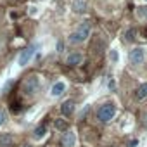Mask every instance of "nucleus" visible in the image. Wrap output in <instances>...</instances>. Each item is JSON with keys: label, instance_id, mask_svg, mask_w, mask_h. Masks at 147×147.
<instances>
[{"label": "nucleus", "instance_id": "f8f14e48", "mask_svg": "<svg viewBox=\"0 0 147 147\" xmlns=\"http://www.w3.org/2000/svg\"><path fill=\"white\" fill-rule=\"evenodd\" d=\"M45 135H47V125H38V126L33 130V137H35L36 140L43 138Z\"/></svg>", "mask_w": 147, "mask_h": 147}, {"label": "nucleus", "instance_id": "f3484780", "mask_svg": "<svg viewBox=\"0 0 147 147\" xmlns=\"http://www.w3.org/2000/svg\"><path fill=\"white\" fill-rule=\"evenodd\" d=\"M5 121H7V113L4 109H0V126H4Z\"/></svg>", "mask_w": 147, "mask_h": 147}, {"label": "nucleus", "instance_id": "ddd939ff", "mask_svg": "<svg viewBox=\"0 0 147 147\" xmlns=\"http://www.w3.org/2000/svg\"><path fill=\"white\" fill-rule=\"evenodd\" d=\"M54 126H55V130H59V131H66V130H67V121L62 119V118H55V119H54Z\"/></svg>", "mask_w": 147, "mask_h": 147}, {"label": "nucleus", "instance_id": "20e7f679", "mask_svg": "<svg viewBox=\"0 0 147 147\" xmlns=\"http://www.w3.org/2000/svg\"><path fill=\"white\" fill-rule=\"evenodd\" d=\"M128 61H130V64H133V66H140V64H144V61H145V50H144L142 47H135V49H131L130 54H128Z\"/></svg>", "mask_w": 147, "mask_h": 147}, {"label": "nucleus", "instance_id": "f03ea898", "mask_svg": "<svg viewBox=\"0 0 147 147\" xmlns=\"http://www.w3.org/2000/svg\"><path fill=\"white\" fill-rule=\"evenodd\" d=\"M21 88H23V94H24V95H28V97H33V95H36V92L40 90V78H38L36 75L26 76V78L23 80V85H21Z\"/></svg>", "mask_w": 147, "mask_h": 147}, {"label": "nucleus", "instance_id": "dca6fc26", "mask_svg": "<svg viewBox=\"0 0 147 147\" xmlns=\"http://www.w3.org/2000/svg\"><path fill=\"white\" fill-rule=\"evenodd\" d=\"M137 18H138L140 21H145V23H147V5L137 9Z\"/></svg>", "mask_w": 147, "mask_h": 147}, {"label": "nucleus", "instance_id": "412c9836", "mask_svg": "<svg viewBox=\"0 0 147 147\" xmlns=\"http://www.w3.org/2000/svg\"><path fill=\"white\" fill-rule=\"evenodd\" d=\"M137 144H138V140H131V142H130V147H135Z\"/></svg>", "mask_w": 147, "mask_h": 147}, {"label": "nucleus", "instance_id": "b1692460", "mask_svg": "<svg viewBox=\"0 0 147 147\" xmlns=\"http://www.w3.org/2000/svg\"><path fill=\"white\" fill-rule=\"evenodd\" d=\"M24 147H33V145H24Z\"/></svg>", "mask_w": 147, "mask_h": 147}, {"label": "nucleus", "instance_id": "6e6552de", "mask_svg": "<svg viewBox=\"0 0 147 147\" xmlns=\"http://www.w3.org/2000/svg\"><path fill=\"white\" fill-rule=\"evenodd\" d=\"M66 92V83L64 82H55L50 88V95L52 97H61L62 94Z\"/></svg>", "mask_w": 147, "mask_h": 147}, {"label": "nucleus", "instance_id": "a211bd4d", "mask_svg": "<svg viewBox=\"0 0 147 147\" xmlns=\"http://www.w3.org/2000/svg\"><path fill=\"white\" fill-rule=\"evenodd\" d=\"M109 55H111V61H113V62H118V52H116V50H111Z\"/></svg>", "mask_w": 147, "mask_h": 147}, {"label": "nucleus", "instance_id": "aec40b11", "mask_svg": "<svg viewBox=\"0 0 147 147\" xmlns=\"http://www.w3.org/2000/svg\"><path fill=\"white\" fill-rule=\"evenodd\" d=\"M4 47H5V38H4V36H0V52L4 50Z\"/></svg>", "mask_w": 147, "mask_h": 147}, {"label": "nucleus", "instance_id": "2eb2a0df", "mask_svg": "<svg viewBox=\"0 0 147 147\" xmlns=\"http://www.w3.org/2000/svg\"><path fill=\"white\" fill-rule=\"evenodd\" d=\"M135 35H137V30L135 28H130V30H126L123 33V38H125V42H133L135 40Z\"/></svg>", "mask_w": 147, "mask_h": 147}, {"label": "nucleus", "instance_id": "6ab92c4d", "mask_svg": "<svg viewBox=\"0 0 147 147\" xmlns=\"http://www.w3.org/2000/svg\"><path fill=\"white\" fill-rule=\"evenodd\" d=\"M57 52H64V42L62 40L57 42Z\"/></svg>", "mask_w": 147, "mask_h": 147}, {"label": "nucleus", "instance_id": "1a4fd4ad", "mask_svg": "<svg viewBox=\"0 0 147 147\" xmlns=\"http://www.w3.org/2000/svg\"><path fill=\"white\" fill-rule=\"evenodd\" d=\"M75 109H76V106H75V102H73V100H66L61 106V113L64 116H71L73 113H75Z\"/></svg>", "mask_w": 147, "mask_h": 147}, {"label": "nucleus", "instance_id": "4be33fe9", "mask_svg": "<svg viewBox=\"0 0 147 147\" xmlns=\"http://www.w3.org/2000/svg\"><path fill=\"white\" fill-rule=\"evenodd\" d=\"M142 118H144V125L147 126V113H144V116H142Z\"/></svg>", "mask_w": 147, "mask_h": 147}, {"label": "nucleus", "instance_id": "0eeeda50", "mask_svg": "<svg viewBox=\"0 0 147 147\" xmlns=\"http://www.w3.org/2000/svg\"><path fill=\"white\" fill-rule=\"evenodd\" d=\"M83 62V55L80 52H71L67 57H66V64L67 66H80Z\"/></svg>", "mask_w": 147, "mask_h": 147}, {"label": "nucleus", "instance_id": "f257e3e1", "mask_svg": "<svg viewBox=\"0 0 147 147\" xmlns=\"http://www.w3.org/2000/svg\"><path fill=\"white\" fill-rule=\"evenodd\" d=\"M90 36V24L88 23H82L75 31L69 35V43L71 45H80L83 42H87Z\"/></svg>", "mask_w": 147, "mask_h": 147}, {"label": "nucleus", "instance_id": "39448f33", "mask_svg": "<svg viewBox=\"0 0 147 147\" xmlns=\"http://www.w3.org/2000/svg\"><path fill=\"white\" fill-rule=\"evenodd\" d=\"M36 49H38V45H30L26 50H23L21 55H19V66H26V64L31 61V57H33V54L36 52Z\"/></svg>", "mask_w": 147, "mask_h": 147}, {"label": "nucleus", "instance_id": "5701e85b", "mask_svg": "<svg viewBox=\"0 0 147 147\" xmlns=\"http://www.w3.org/2000/svg\"><path fill=\"white\" fill-rule=\"evenodd\" d=\"M109 88H111V90H114V82H113V80L109 82Z\"/></svg>", "mask_w": 147, "mask_h": 147}, {"label": "nucleus", "instance_id": "4468645a", "mask_svg": "<svg viewBox=\"0 0 147 147\" xmlns=\"http://www.w3.org/2000/svg\"><path fill=\"white\" fill-rule=\"evenodd\" d=\"M137 99L138 100H144V99H147V83H142L138 88H137Z\"/></svg>", "mask_w": 147, "mask_h": 147}, {"label": "nucleus", "instance_id": "423d86ee", "mask_svg": "<svg viewBox=\"0 0 147 147\" xmlns=\"http://www.w3.org/2000/svg\"><path fill=\"white\" fill-rule=\"evenodd\" d=\"M75 144H76V135H75V131H67V133H64V137H62V140H61V145L62 147H75Z\"/></svg>", "mask_w": 147, "mask_h": 147}, {"label": "nucleus", "instance_id": "9d476101", "mask_svg": "<svg viewBox=\"0 0 147 147\" xmlns=\"http://www.w3.org/2000/svg\"><path fill=\"white\" fill-rule=\"evenodd\" d=\"M71 9L78 14H82L87 11V2L85 0H71Z\"/></svg>", "mask_w": 147, "mask_h": 147}, {"label": "nucleus", "instance_id": "9b49d317", "mask_svg": "<svg viewBox=\"0 0 147 147\" xmlns=\"http://www.w3.org/2000/svg\"><path fill=\"white\" fill-rule=\"evenodd\" d=\"M12 145H14V137L11 133L0 135V147H12Z\"/></svg>", "mask_w": 147, "mask_h": 147}, {"label": "nucleus", "instance_id": "7ed1b4c3", "mask_svg": "<svg viewBox=\"0 0 147 147\" xmlns=\"http://www.w3.org/2000/svg\"><path fill=\"white\" fill-rule=\"evenodd\" d=\"M116 116V106L113 102H106L97 109V119L100 123H107Z\"/></svg>", "mask_w": 147, "mask_h": 147}]
</instances>
